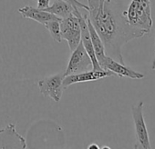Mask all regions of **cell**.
Segmentation results:
<instances>
[{"mask_svg":"<svg viewBox=\"0 0 155 149\" xmlns=\"http://www.w3.org/2000/svg\"><path fill=\"white\" fill-rule=\"evenodd\" d=\"M88 17L104 44L106 55L125 64L122 46L147 33L129 24L126 9L120 4L107 0H88Z\"/></svg>","mask_w":155,"mask_h":149,"instance_id":"6da1fadb","label":"cell"},{"mask_svg":"<svg viewBox=\"0 0 155 149\" xmlns=\"http://www.w3.org/2000/svg\"><path fill=\"white\" fill-rule=\"evenodd\" d=\"M125 15L129 24L147 34L152 27L150 0H131Z\"/></svg>","mask_w":155,"mask_h":149,"instance_id":"7a4b0ae2","label":"cell"},{"mask_svg":"<svg viewBox=\"0 0 155 149\" xmlns=\"http://www.w3.org/2000/svg\"><path fill=\"white\" fill-rule=\"evenodd\" d=\"M143 106H144V103L140 101L137 105L131 106V115H132V119L134 123L135 135H136V141H137L134 147L150 149L151 145L150 143L149 133H148L147 126L144 121Z\"/></svg>","mask_w":155,"mask_h":149,"instance_id":"3957f363","label":"cell"},{"mask_svg":"<svg viewBox=\"0 0 155 149\" xmlns=\"http://www.w3.org/2000/svg\"><path fill=\"white\" fill-rule=\"evenodd\" d=\"M60 33L62 40H66L69 50L73 51L81 42V28L79 18L72 14L60 20Z\"/></svg>","mask_w":155,"mask_h":149,"instance_id":"277c9868","label":"cell"},{"mask_svg":"<svg viewBox=\"0 0 155 149\" xmlns=\"http://www.w3.org/2000/svg\"><path fill=\"white\" fill-rule=\"evenodd\" d=\"M64 72L57 73L38 81L39 91L43 97H48L55 102H59L64 91Z\"/></svg>","mask_w":155,"mask_h":149,"instance_id":"5b68a950","label":"cell"},{"mask_svg":"<svg viewBox=\"0 0 155 149\" xmlns=\"http://www.w3.org/2000/svg\"><path fill=\"white\" fill-rule=\"evenodd\" d=\"M90 65H91V60L81 42L79 46L71 51L67 68L64 71V76L87 71Z\"/></svg>","mask_w":155,"mask_h":149,"instance_id":"8992f818","label":"cell"},{"mask_svg":"<svg viewBox=\"0 0 155 149\" xmlns=\"http://www.w3.org/2000/svg\"><path fill=\"white\" fill-rule=\"evenodd\" d=\"M112 76H114V74L107 70H94V69H92L91 71L87 70V71H83L78 74H68V76L64 77L63 87L64 88H67L73 84L97 81V80H100L105 78H110Z\"/></svg>","mask_w":155,"mask_h":149,"instance_id":"52a82bcc","label":"cell"},{"mask_svg":"<svg viewBox=\"0 0 155 149\" xmlns=\"http://www.w3.org/2000/svg\"><path fill=\"white\" fill-rule=\"evenodd\" d=\"M100 65L103 70L110 71L114 74V76H118L120 78H129L131 79L144 78V74L137 72L132 68L125 65V64H121L108 55L105 56Z\"/></svg>","mask_w":155,"mask_h":149,"instance_id":"ba28073f","label":"cell"},{"mask_svg":"<svg viewBox=\"0 0 155 149\" xmlns=\"http://www.w3.org/2000/svg\"><path fill=\"white\" fill-rule=\"evenodd\" d=\"M0 148H27V142L17 130L15 124L0 129Z\"/></svg>","mask_w":155,"mask_h":149,"instance_id":"9c48e42d","label":"cell"},{"mask_svg":"<svg viewBox=\"0 0 155 149\" xmlns=\"http://www.w3.org/2000/svg\"><path fill=\"white\" fill-rule=\"evenodd\" d=\"M18 12L24 18L34 20L41 25H44L45 23L50 20H61L59 17H56L55 15L44 9H39V8H36L29 7V6H26L24 8H19Z\"/></svg>","mask_w":155,"mask_h":149,"instance_id":"30bf717a","label":"cell"},{"mask_svg":"<svg viewBox=\"0 0 155 149\" xmlns=\"http://www.w3.org/2000/svg\"><path fill=\"white\" fill-rule=\"evenodd\" d=\"M85 17H86V21H87L89 32H90L91 39V42H92V45H93V47H94L95 55H96V57H97V60H98L99 64H101L103 61V59L105 58V56H106L104 44H103L101 38L100 37L99 34L97 33V31L93 27L91 22L90 21V19L88 17V14H85Z\"/></svg>","mask_w":155,"mask_h":149,"instance_id":"8fae6325","label":"cell"},{"mask_svg":"<svg viewBox=\"0 0 155 149\" xmlns=\"http://www.w3.org/2000/svg\"><path fill=\"white\" fill-rule=\"evenodd\" d=\"M74 8L75 7L63 1V0H54L52 5H50L48 8L44 10L55 15L60 19H63L73 14Z\"/></svg>","mask_w":155,"mask_h":149,"instance_id":"7c38bea8","label":"cell"},{"mask_svg":"<svg viewBox=\"0 0 155 149\" xmlns=\"http://www.w3.org/2000/svg\"><path fill=\"white\" fill-rule=\"evenodd\" d=\"M49 32L51 37L58 43L62 42L60 33V20H50L43 25Z\"/></svg>","mask_w":155,"mask_h":149,"instance_id":"4fadbf2b","label":"cell"},{"mask_svg":"<svg viewBox=\"0 0 155 149\" xmlns=\"http://www.w3.org/2000/svg\"><path fill=\"white\" fill-rule=\"evenodd\" d=\"M63 1H65V2H67V3L72 5V6L75 7V8H81V9H84V10H86V11H88V9H89V7H88L87 5H84V4L81 3V2L79 1V0H63Z\"/></svg>","mask_w":155,"mask_h":149,"instance_id":"5bb4252c","label":"cell"},{"mask_svg":"<svg viewBox=\"0 0 155 149\" xmlns=\"http://www.w3.org/2000/svg\"><path fill=\"white\" fill-rule=\"evenodd\" d=\"M50 6V0H38V8L46 9Z\"/></svg>","mask_w":155,"mask_h":149,"instance_id":"9a60e30c","label":"cell"},{"mask_svg":"<svg viewBox=\"0 0 155 149\" xmlns=\"http://www.w3.org/2000/svg\"><path fill=\"white\" fill-rule=\"evenodd\" d=\"M89 149H100L101 147L97 144H91L88 146Z\"/></svg>","mask_w":155,"mask_h":149,"instance_id":"2e32d148","label":"cell"},{"mask_svg":"<svg viewBox=\"0 0 155 149\" xmlns=\"http://www.w3.org/2000/svg\"><path fill=\"white\" fill-rule=\"evenodd\" d=\"M154 39H155V29H154ZM151 69L155 70V54H154V57H153V60L151 63Z\"/></svg>","mask_w":155,"mask_h":149,"instance_id":"e0dca14e","label":"cell"},{"mask_svg":"<svg viewBox=\"0 0 155 149\" xmlns=\"http://www.w3.org/2000/svg\"><path fill=\"white\" fill-rule=\"evenodd\" d=\"M101 148H110V147H109V146H102Z\"/></svg>","mask_w":155,"mask_h":149,"instance_id":"ac0fdd59","label":"cell"},{"mask_svg":"<svg viewBox=\"0 0 155 149\" xmlns=\"http://www.w3.org/2000/svg\"><path fill=\"white\" fill-rule=\"evenodd\" d=\"M107 1H109V2H110V1H111V0H107Z\"/></svg>","mask_w":155,"mask_h":149,"instance_id":"d6986e66","label":"cell"}]
</instances>
